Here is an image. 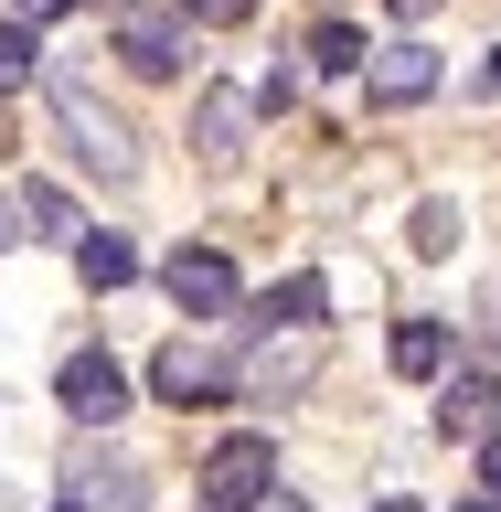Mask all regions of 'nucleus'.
<instances>
[{
	"instance_id": "9",
	"label": "nucleus",
	"mask_w": 501,
	"mask_h": 512,
	"mask_svg": "<svg viewBox=\"0 0 501 512\" xmlns=\"http://www.w3.org/2000/svg\"><path fill=\"white\" fill-rule=\"evenodd\" d=\"M160 288H171L182 310H203V320H214V310H235V267H224L214 246H182L171 267H160Z\"/></svg>"
},
{
	"instance_id": "3",
	"label": "nucleus",
	"mask_w": 501,
	"mask_h": 512,
	"mask_svg": "<svg viewBox=\"0 0 501 512\" xmlns=\"http://www.w3.org/2000/svg\"><path fill=\"white\" fill-rule=\"evenodd\" d=\"M54 395H64L75 427H118V416H128V363H118V352H64Z\"/></svg>"
},
{
	"instance_id": "16",
	"label": "nucleus",
	"mask_w": 501,
	"mask_h": 512,
	"mask_svg": "<svg viewBox=\"0 0 501 512\" xmlns=\"http://www.w3.org/2000/svg\"><path fill=\"white\" fill-rule=\"evenodd\" d=\"M32 75H43V43H32L22 22H0V96H11V86H32Z\"/></svg>"
},
{
	"instance_id": "24",
	"label": "nucleus",
	"mask_w": 501,
	"mask_h": 512,
	"mask_svg": "<svg viewBox=\"0 0 501 512\" xmlns=\"http://www.w3.org/2000/svg\"><path fill=\"white\" fill-rule=\"evenodd\" d=\"M384 11H395V22H427V11H438V0H384Z\"/></svg>"
},
{
	"instance_id": "18",
	"label": "nucleus",
	"mask_w": 501,
	"mask_h": 512,
	"mask_svg": "<svg viewBox=\"0 0 501 512\" xmlns=\"http://www.w3.org/2000/svg\"><path fill=\"white\" fill-rule=\"evenodd\" d=\"M416 246H427V256L459 246V203H416Z\"/></svg>"
},
{
	"instance_id": "23",
	"label": "nucleus",
	"mask_w": 501,
	"mask_h": 512,
	"mask_svg": "<svg viewBox=\"0 0 501 512\" xmlns=\"http://www.w3.org/2000/svg\"><path fill=\"white\" fill-rule=\"evenodd\" d=\"M480 480H491V491H501V427H491V438H480Z\"/></svg>"
},
{
	"instance_id": "11",
	"label": "nucleus",
	"mask_w": 501,
	"mask_h": 512,
	"mask_svg": "<svg viewBox=\"0 0 501 512\" xmlns=\"http://www.w3.org/2000/svg\"><path fill=\"white\" fill-rule=\"evenodd\" d=\"M192 139H203V160L224 171V160L246 150V96H235V86H203V118H192Z\"/></svg>"
},
{
	"instance_id": "12",
	"label": "nucleus",
	"mask_w": 501,
	"mask_h": 512,
	"mask_svg": "<svg viewBox=\"0 0 501 512\" xmlns=\"http://www.w3.org/2000/svg\"><path fill=\"white\" fill-rule=\"evenodd\" d=\"M384 363H395L406 384H438V374H448V331H438V320H395V342H384Z\"/></svg>"
},
{
	"instance_id": "10",
	"label": "nucleus",
	"mask_w": 501,
	"mask_h": 512,
	"mask_svg": "<svg viewBox=\"0 0 501 512\" xmlns=\"http://www.w3.org/2000/svg\"><path fill=\"white\" fill-rule=\"evenodd\" d=\"M320 310H331V278L299 267V278H278L267 299H256V331H320Z\"/></svg>"
},
{
	"instance_id": "13",
	"label": "nucleus",
	"mask_w": 501,
	"mask_h": 512,
	"mask_svg": "<svg viewBox=\"0 0 501 512\" xmlns=\"http://www.w3.org/2000/svg\"><path fill=\"white\" fill-rule=\"evenodd\" d=\"M64 491H75V512H150V480L139 470H75Z\"/></svg>"
},
{
	"instance_id": "8",
	"label": "nucleus",
	"mask_w": 501,
	"mask_h": 512,
	"mask_svg": "<svg viewBox=\"0 0 501 512\" xmlns=\"http://www.w3.org/2000/svg\"><path fill=\"white\" fill-rule=\"evenodd\" d=\"M118 64H128V75H150V86H171V75L192 64V43H182V22H150V11H128V22H118Z\"/></svg>"
},
{
	"instance_id": "5",
	"label": "nucleus",
	"mask_w": 501,
	"mask_h": 512,
	"mask_svg": "<svg viewBox=\"0 0 501 512\" xmlns=\"http://www.w3.org/2000/svg\"><path fill=\"white\" fill-rule=\"evenodd\" d=\"M150 395L160 406H214V395H235V363L203 342H160L150 352Z\"/></svg>"
},
{
	"instance_id": "22",
	"label": "nucleus",
	"mask_w": 501,
	"mask_h": 512,
	"mask_svg": "<svg viewBox=\"0 0 501 512\" xmlns=\"http://www.w3.org/2000/svg\"><path fill=\"white\" fill-rule=\"evenodd\" d=\"M480 331H491V342H501V278L480 288Z\"/></svg>"
},
{
	"instance_id": "14",
	"label": "nucleus",
	"mask_w": 501,
	"mask_h": 512,
	"mask_svg": "<svg viewBox=\"0 0 501 512\" xmlns=\"http://www.w3.org/2000/svg\"><path fill=\"white\" fill-rule=\"evenodd\" d=\"M75 267H86V288H128V278H139V246L86 224V235H75Z\"/></svg>"
},
{
	"instance_id": "21",
	"label": "nucleus",
	"mask_w": 501,
	"mask_h": 512,
	"mask_svg": "<svg viewBox=\"0 0 501 512\" xmlns=\"http://www.w3.org/2000/svg\"><path fill=\"white\" fill-rule=\"evenodd\" d=\"M0 246H22V192L0 182Z\"/></svg>"
},
{
	"instance_id": "1",
	"label": "nucleus",
	"mask_w": 501,
	"mask_h": 512,
	"mask_svg": "<svg viewBox=\"0 0 501 512\" xmlns=\"http://www.w3.org/2000/svg\"><path fill=\"white\" fill-rule=\"evenodd\" d=\"M43 96H54V118H64V139H75V160H86V171H107V182H128V171H139L128 118L86 86V75H64V64H54V75H43Z\"/></svg>"
},
{
	"instance_id": "25",
	"label": "nucleus",
	"mask_w": 501,
	"mask_h": 512,
	"mask_svg": "<svg viewBox=\"0 0 501 512\" xmlns=\"http://www.w3.org/2000/svg\"><path fill=\"white\" fill-rule=\"evenodd\" d=\"M448 512H501V491H470V502H448Z\"/></svg>"
},
{
	"instance_id": "7",
	"label": "nucleus",
	"mask_w": 501,
	"mask_h": 512,
	"mask_svg": "<svg viewBox=\"0 0 501 512\" xmlns=\"http://www.w3.org/2000/svg\"><path fill=\"white\" fill-rule=\"evenodd\" d=\"M363 64H374V75H363L374 107H427V96H438V54H427V43H384V54H363Z\"/></svg>"
},
{
	"instance_id": "20",
	"label": "nucleus",
	"mask_w": 501,
	"mask_h": 512,
	"mask_svg": "<svg viewBox=\"0 0 501 512\" xmlns=\"http://www.w3.org/2000/svg\"><path fill=\"white\" fill-rule=\"evenodd\" d=\"M54 11H75V0H11V22H22V32H43Z\"/></svg>"
},
{
	"instance_id": "4",
	"label": "nucleus",
	"mask_w": 501,
	"mask_h": 512,
	"mask_svg": "<svg viewBox=\"0 0 501 512\" xmlns=\"http://www.w3.org/2000/svg\"><path fill=\"white\" fill-rule=\"evenodd\" d=\"M320 374V331H267V342L246 352V363H235V395H246V406H278V395H299V384Z\"/></svg>"
},
{
	"instance_id": "17",
	"label": "nucleus",
	"mask_w": 501,
	"mask_h": 512,
	"mask_svg": "<svg viewBox=\"0 0 501 512\" xmlns=\"http://www.w3.org/2000/svg\"><path fill=\"white\" fill-rule=\"evenodd\" d=\"M310 64H331V75H363V32H352V22H320V32H310Z\"/></svg>"
},
{
	"instance_id": "15",
	"label": "nucleus",
	"mask_w": 501,
	"mask_h": 512,
	"mask_svg": "<svg viewBox=\"0 0 501 512\" xmlns=\"http://www.w3.org/2000/svg\"><path fill=\"white\" fill-rule=\"evenodd\" d=\"M11 192H22V224H43L54 246H75V235H86V214H75V203H64L54 182H11Z\"/></svg>"
},
{
	"instance_id": "2",
	"label": "nucleus",
	"mask_w": 501,
	"mask_h": 512,
	"mask_svg": "<svg viewBox=\"0 0 501 512\" xmlns=\"http://www.w3.org/2000/svg\"><path fill=\"white\" fill-rule=\"evenodd\" d=\"M278 502V438H224L203 459V512H267Z\"/></svg>"
},
{
	"instance_id": "26",
	"label": "nucleus",
	"mask_w": 501,
	"mask_h": 512,
	"mask_svg": "<svg viewBox=\"0 0 501 512\" xmlns=\"http://www.w3.org/2000/svg\"><path fill=\"white\" fill-rule=\"evenodd\" d=\"M374 512H427V502H374Z\"/></svg>"
},
{
	"instance_id": "27",
	"label": "nucleus",
	"mask_w": 501,
	"mask_h": 512,
	"mask_svg": "<svg viewBox=\"0 0 501 512\" xmlns=\"http://www.w3.org/2000/svg\"><path fill=\"white\" fill-rule=\"evenodd\" d=\"M54 512H75V502H54Z\"/></svg>"
},
{
	"instance_id": "19",
	"label": "nucleus",
	"mask_w": 501,
	"mask_h": 512,
	"mask_svg": "<svg viewBox=\"0 0 501 512\" xmlns=\"http://www.w3.org/2000/svg\"><path fill=\"white\" fill-rule=\"evenodd\" d=\"M182 22H203V32H235V22H256V0H182Z\"/></svg>"
},
{
	"instance_id": "6",
	"label": "nucleus",
	"mask_w": 501,
	"mask_h": 512,
	"mask_svg": "<svg viewBox=\"0 0 501 512\" xmlns=\"http://www.w3.org/2000/svg\"><path fill=\"white\" fill-rule=\"evenodd\" d=\"M501 427V374H438V438H491Z\"/></svg>"
}]
</instances>
